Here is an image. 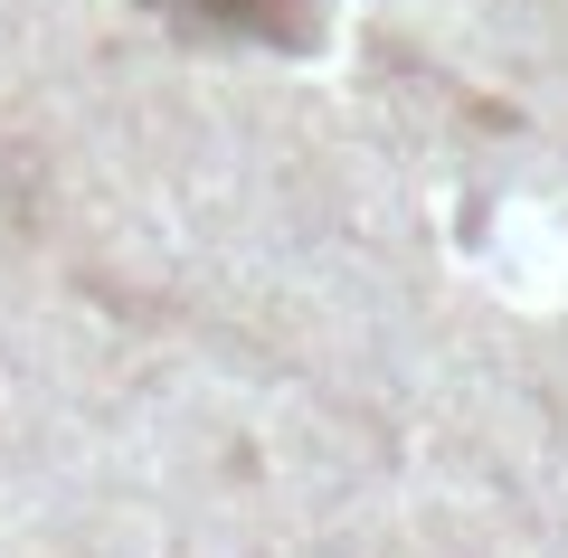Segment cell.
Segmentation results:
<instances>
[{
	"label": "cell",
	"mask_w": 568,
	"mask_h": 558,
	"mask_svg": "<svg viewBox=\"0 0 568 558\" xmlns=\"http://www.w3.org/2000/svg\"><path fill=\"white\" fill-rule=\"evenodd\" d=\"M171 20H209V29H275L284 0H162Z\"/></svg>",
	"instance_id": "1"
}]
</instances>
